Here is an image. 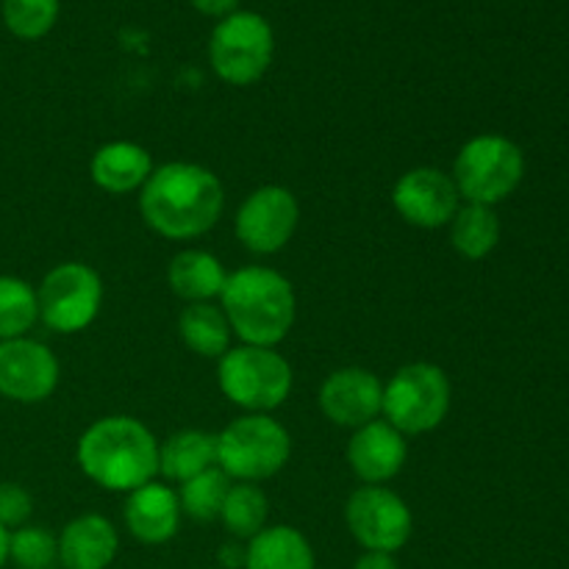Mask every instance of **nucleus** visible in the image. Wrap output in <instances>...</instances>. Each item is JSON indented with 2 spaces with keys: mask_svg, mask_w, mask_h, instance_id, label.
I'll return each mask as SVG.
<instances>
[{
  "mask_svg": "<svg viewBox=\"0 0 569 569\" xmlns=\"http://www.w3.org/2000/svg\"><path fill=\"white\" fill-rule=\"evenodd\" d=\"M226 189L214 170L194 161H167L153 167L139 189V214L144 226L172 242H189L220 222Z\"/></svg>",
  "mask_w": 569,
  "mask_h": 569,
  "instance_id": "obj_1",
  "label": "nucleus"
},
{
  "mask_svg": "<svg viewBox=\"0 0 569 569\" xmlns=\"http://www.w3.org/2000/svg\"><path fill=\"white\" fill-rule=\"evenodd\" d=\"M76 459L89 481L128 495L159 476V439L137 417H100L78 439Z\"/></svg>",
  "mask_w": 569,
  "mask_h": 569,
  "instance_id": "obj_2",
  "label": "nucleus"
},
{
  "mask_svg": "<svg viewBox=\"0 0 569 569\" xmlns=\"http://www.w3.org/2000/svg\"><path fill=\"white\" fill-rule=\"evenodd\" d=\"M220 309L242 345L276 348L289 337L298 317V298L287 276L272 267L250 264L228 272Z\"/></svg>",
  "mask_w": 569,
  "mask_h": 569,
  "instance_id": "obj_3",
  "label": "nucleus"
},
{
  "mask_svg": "<svg viewBox=\"0 0 569 569\" xmlns=\"http://www.w3.org/2000/svg\"><path fill=\"white\" fill-rule=\"evenodd\" d=\"M220 392L248 415H270L292 395V365L276 348L237 345L217 361Z\"/></svg>",
  "mask_w": 569,
  "mask_h": 569,
  "instance_id": "obj_4",
  "label": "nucleus"
},
{
  "mask_svg": "<svg viewBox=\"0 0 569 569\" xmlns=\"http://www.w3.org/2000/svg\"><path fill=\"white\" fill-rule=\"evenodd\" d=\"M292 456V437L270 415H242L217 433V467L237 483L278 476Z\"/></svg>",
  "mask_w": 569,
  "mask_h": 569,
  "instance_id": "obj_5",
  "label": "nucleus"
},
{
  "mask_svg": "<svg viewBox=\"0 0 569 569\" xmlns=\"http://www.w3.org/2000/svg\"><path fill=\"white\" fill-rule=\"evenodd\" d=\"M522 176H526V156L520 144L500 133H478L467 139L450 170L465 203L492 206V209L520 187Z\"/></svg>",
  "mask_w": 569,
  "mask_h": 569,
  "instance_id": "obj_6",
  "label": "nucleus"
},
{
  "mask_svg": "<svg viewBox=\"0 0 569 569\" xmlns=\"http://www.w3.org/2000/svg\"><path fill=\"white\" fill-rule=\"evenodd\" d=\"M450 378L431 361L403 365L383 383L381 417L403 437L437 431L450 411Z\"/></svg>",
  "mask_w": 569,
  "mask_h": 569,
  "instance_id": "obj_7",
  "label": "nucleus"
},
{
  "mask_svg": "<svg viewBox=\"0 0 569 569\" xmlns=\"http://www.w3.org/2000/svg\"><path fill=\"white\" fill-rule=\"evenodd\" d=\"M276 56L272 26L256 11H233L222 17L209 39V64L217 78L231 87H250L259 81Z\"/></svg>",
  "mask_w": 569,
  "mask_h": 569,
  "instance_id": "obj_8",
  "label": "nucleus"
},
{
  "mask_svg": "<svg viewBox=\"0 0 569 569\" xmlns=\"http://www.w3.org/2000/svg\"><path fill=\"white\" fill-rule=\"evenodd\" d=\"M103 278L83 261L56 264L37 289L39 320L56 333H81L103 309Z\"/></svg>",
  "mask_w": 569,
  "mask_h": 569,
  "instance_id": "obj_9",
  "label": "nucleus"
},
{
  "mask_svg": "<svg viewBox=\"0 0 569 569\" xmlns=\"http://www.w3.org/2000/svg\"><path fill=\"white\" fill-rule=\"evenodd\" d=\"M345 522L365 550L398 553L415 533L409 503L389 487H359L345 503Z\"/></svg>",
  "mask_w": 569,
  "mask_h": 569,
  "instance_id": "obj_10",
  "label": "nucleus"
},
{
  "mask_svg": "<svg viewBox=\"0 0 569 569\" xmlns=\"http://www.w3.org/2000/svg\"><path fill=\"white\" fill-rule=\"evenodd\" d=\"M300 222V203L292 189L264 183L253 189L233 217L237 239L256 256H272L292 242Z\"/></svg>",
  "mask_w": 569,
  "mask_h": 569,
  "instance_id": "obj_11",
  "label": "nucleus"
},
{
  "mask_svg": "<svg viewBox=\"0 0 569 569\" xmlns=\"http://www.w3.org/2000/svg\"><path fill=\"white\" fill-rule=\"evenodd\" d=\"M392 206L409 226L437 231L450 226L461 209V194L450 172L439 167H415L398 178L392 189Z\"/></svg>",
  "mask_w": 569,
  "mask_h": 569,
  "instance_id": "obj_12",
  "label": "nucleus"
},
{
  "mask_svg": "<svg viewBox=\"0 0 569 569\" xmlns=\"http://www.w3.org/2000/svg\"><path fill=\"white\" fill-rule=\"evenodd\" d=\"M61 381V365L48 345L37 339L0 342V395L14 403H42Z\"/></svg>",
  "mask_w": 569,
  "mask_h": 569,
  "instance_id": "obj_13",
  "label": "nucleus"
},
{
  "mask_svg": "<svg viewBox=\"0 0 569 569\" xmlns=\"http://www.w3.org/2000/svg\"><path fill=\"white\" fill-rule=\"evenodd\" d=\"M317 403L328 422L356 431L381 417L383 383L365 367H339L320 383Z\"/></svg>",
  "mask_w": 569,
  "mask_h": 569,
  "instance_id": "obj_14",
  "label": "nucleus"
},
{
  "mask_svg": "<svg viewBox=\"0 0 569 569\" xmlns=\"http://www.w3.org/2000/svg\"><path fill=\"white\" fill-rule=\"evenodd\" d=\"M406 459H409L406 437L381 417L356 428L348 442L350 470L367 487H383L387 481H392L406 467Z\"/></svg>",
  "mask_w": 569,
  "mask_h": 569,
  "instance_id": "obj_15",
  "label": "nucleus"
},
{
  "mask_svg": "<svg viewBox=\"0 0 569 569\" xmlns=\"http://www.w3.org/2000/svg\"><path fill=\"white\" fill-rule=\"evenodd\" d=\"M126 528L137 542L142 545H167L181 528V503L178 492L167 483L150 481L133 489L126 498Z\"/></svg>",
  "mask_w": 569,
  "mask_h": 569,
  "instance_id": "obj_16",
  "label": "nucleus"
},
{
  "mask_svg": "<svg viewBox=\"0 0 569 569\" xmlns=\"http://www.w3.org/2000/svg\"><path fill=\"white\" fill-rule=\"evenodd\" d=\"M120 553V533L103 515H81L59 533V565L64 569H109Z\"/></svg>",
  "mask_w": 569,
  "mask_h": 569,
  "instance_id": "obj_17",
  "label": "nucleus"
},
{
  "mask_svg": "<svg viewBox=\"0 0 569 569\" xmlns=\"http://www.w3.org/2000/svg\"><path fill=\"white\" fill-rule=\"evenodd\" d=\"M153 172V159L148 148L128 139H114L94 150L89 161V176L94 187H100L109 194H128L144 187V181Z\"/></svg>",
  "mask_w": 569,
  "mask_h": 569,
  "instance_id": "obj_18",
  "label": "nucleus"
},
{
  "mask_svg": "<svg viewBox=\"0 0 569 569\" xmlns=\"http://www.w3.org/2000/svg\"><path fill=\"white\" fill-rule=\"evenodd\" d=\"M228 270L214 253L200 248H187L176 253L167 267V283L187 303H214L220 300Z\"/></svg>",
  "mask_w": 569,
  "mask_h": 569,
  "instance_id": "obj_19",
  "label": "nucleus"
},
{
  "mask_svg": "<svg viewBox=\"0 0 569 569\" xmlns=\"http://www.w3.org/2000/svg\"><path fill=\"white\" fill-rule=\"evenodd\" d=\"M244 569H317L309 539L295 526H267L244 548Z\"/></svg>",
  "mask_w": 569,
  "mask_h": 569,
  "instance_id": "obj_20",
  "label": "nucleus"
},
{
  "mask_svg": "<svg viewBox=\"0 0 569 569\" xmlns=\"http://www.w3.org/2000/svg\"><path fill=\"white\" fill-rule=\"evenodd\" d=\"M217 467V433L183 428L159 442V476L183 483Z\"/></svg>",
  "mask_w": 569,
  "mask_h": 569,
  "instance_id": "obj_21",
  "label": "nucleus"
},
{
  "mask_svg": "<svg viewBox=\"0 0 569 569\" xmlns=\"http://www.w3.org/2000/svg\"><path fill=\"white\" fill-rule=\"evenodd\" d=\"M178 333L194 356L217 359L231 350V322L217 303H187L178 317Z\"/></svg>",
  "mask_w": 569,
  "mask_h": 569,
  "instance_id": "obj_22",
  "label": "nucleus"
},
{
  "mask_svg": "<svg viewBox=\"0 0 569 569\" xmlns=\"http://www.w3.org/2000/svg\"><path fill=\"white\" fill-rule=\"evenodd\" d=\"M448 228L453 250L470 261L487 259L500 242V217L492 206L465 203Z\"/></svg>",
  "mask_w": 569,
  "mask_h": 569,
  "instance_id": "obj_23",
  "label": "nucleus"
},
{
  "mask_svg": "<svg viewBox=\"0 0 569 569\" xmlns=\"http://www.w3.org/2000/svg\"><path fill=\"white\" fill-rule=\"evenodd\" d=\"M270 520V500L261 492L259 483H231L222 503L220 522L233 539L250 542L259 531H264Z\"/></svg>",
  "mask_w": 569,
  "mask_h": 569,
  "instance_id": "obj_24",
  "label": "nucleus"
},
{
  "mask_svg": "<svg viewBox=\"0 0 569 569\" xmlns=\"http://www.w3.org/2000/svg\"><path fill=\"white\" fill-rule=\"evenodd\" d=\"M37 320V289L17 276H0V342L26 337Z\"/></svg>",
  "mask_w": 569,
  "mask_h": 569,
  "instance_id": "obj_25",
  "label": "nucleus"
},
{
  "mask_svg": "<svg viewBox=\"0 0 569 569\" xmlns=\"http://www.w3.org/2000/svg\"><path fill=\"white\" fill-rule=\"evenodd\" d=\"M231 478L220 470V467H211V470L200 472V476L189 478L178 489V503L187 517L198 522H211L220 520L222 503H226V495L231 489Z\"/></svg>",
  "mask_w": 569,
  "mask_h": 569,
  "instance_id": "obj_26",
  "label": "nucleus"
},
{
  "mask_svg": "<svg viewBox=\"0 0 569 569\" xmlns=\"http://www.w3.org/2000/svg\"><path fill=\"white\" fill-rule=\"evenodd\" d=\"M9 561L17 569H53L59 565V537L42 526H22L9 533Z\"/></svg>",
  "mask_w": 569,
  "mask_h": 569,
  "instance_id": "obj_27",
  "label": "nucleus"
},
{
  "mask_svg": "<svg viewBox=\"0 0 569 569\" xmlns=\"http://www.w3.org/2000/svg\"><path fill=\"white\" fill-rule=\"evenodd\" d=\"M61 0H3V22L17 39H42L59 20Z\"/></svg>",
  "mask_w": 569,
  "mask_h": 569,
  "instance_id": "obj_28",
  "label": "nucleus"
},
{
  "mask_svg": "<svg viewBox=\"0 0 569 569\" xmlns=\"http://www.w3.org/2000/svg\"><path fill=\"white\" fill-rule=\"evenodd\" d=\"M33 515V498L20 483H0V526L6 531L28 526V517Z\"/></svg>",
  "mask_w": 569,
  "mask_h": 569,
  "instance_id": "obj_29",
  "label": "nucleus"
},
{
  "mask_svg": "<svg viewBox=\"0 0 569 569\" xmlns=\"http://www.w3.org/2000/svg\"><path fill=\"white\" fill-rule=\"evenodd\" d=\"M353 569H400L398 556L395 553H378V550H365L356 559Z\"/></svg>",
  "mask_w": 569,
  "mask_h": 569,
  "instance_id": "obj_30",
  "label": "nucleus"
},
{
  "mask_svg": "<svg viewBox=\"0 0 569 569\" xmlns=\"http://www.w3.org/2000/svg\"><path fill=\"white\" fill-rule=\"evenodd\" d=\"M189 3H192L200 14L217 17V20L239 11V0H189Z\"/></svg>",
  "mask_w": 569,
  "mask_h": 569,
  "instance_id": "obj_31",
  "label": "nucleus"
},
{
  "mask_svg": "<svg viewBox=\"0 0 569 569\" xmlns=\"http://www.w3.org/2000/svg\"><path fill=\"white\" fill-rule=\"evenodd\" d=\"M6 561H9V531L0 526V569L6 567Z\"/></svg>",
  "mask_w": 569,
  "mask_h": 569,
  "instance_id": "obj_32",
  "label": "nucleus"
}]
</instances>
